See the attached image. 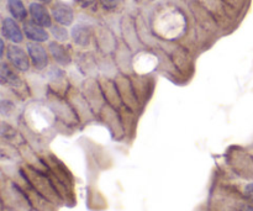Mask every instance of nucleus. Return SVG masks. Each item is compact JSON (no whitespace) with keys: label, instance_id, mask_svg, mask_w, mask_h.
Returning <instances> with one entry per match:
<instances>
[{"label":"nucleus","instance_id":"1","mask_svg":"<svg viewBox=\"0 0 253 211\" xmlns=\"http://www.w3.org/2000/svg\"><path fill=\"white\" fill-rule=\"evenodd\" d=\"M7 58H9L10 63L19 69L20 72H27L30 68V61L27 58V54L25 53L24 49L19 46L11 44L7 48Z\"/></svg>","mask_w":253,"mask_h":211},{"label":"nucleus","instance_id":"2","mask_svg":"<svg viewBox=\"0 0 253 211\" xmlns=\"http://www.w3.org/2000/svg\"><path fill=\"white\" fill-rule=\"evenodd\" d=\"M27 54H29L30 59H31L35 68L39 69V71L46 68L47 64H48V56H47L46 49H44L41 44L39 43L27 44Z\"/></svg>","mask_w":253,"mask_h":211},{"label":"nucleus","instance_id":"3","mask_svg":"<svg viewBox=\"0 0 253 211\" xmlns=\"http://www.w3.org/2000/svg\"><path fill=\"white\" fill-rule=\"evenodd\" d=\"M52 16L54 17L59 25H64V26H69L74 20V12L71 6L63 2H57L53 7H52Z\"/></svg>","mask_w":253,"mask_h":211},{"label":"nucleus","instance_id":"4","mask_svg":"<svg viewBox=\"0 0 253 211\" xmlns=\"http://www.w3.org/2000/svg\"><path fill=\"white\" fill-rule=\"evenodd\" d=\"M30 15L32 17V21L39 24L42 27H52V20L49 16V12L47 11L43 5L39 2H32L30 4Z\"/></svg>","mask_w":253,"mask_h":211},{"label":"nucleus","instance_id":"5","mask_svg":"<svg viewBox=\"0 0 253 211\" xmlns=\"http://www.w3.org/2000/svg\"><path fill=\"white\" fill-rule=\"evenodd\" d=\"M2 35L4 37H6L9 41H11L12 43H21L22 40H24V36H22V31L20 30L19 25L16 24L14 19H10V17H6L2 21Z\"/></svg>","mask_w":253,"mask_h":211},{"label":"nucleus","instance_id":"6","mask_svg":"<svg viewBox=\"0 0 253 211\" xmlns=\"http://www.w3.org/2000/svg\"><path fill=\"white\" fill-rule=\"evenodd\" d=\"M24 34L29 40L35 42H44L48 40L46 30L35 21H26L24 24Z\"/></svg>","mask_w":253,"mask_h":211},{"label":"nucleus","instance_id":"7","mask_svg":"<svg viewBox=\"0 0 253 211\" xmlns=\"http://www.w3.org/2000/svg\"><path fill=\"white\" fill-rule=\"evenodd\" d=\"M48 48L52 57H53L57 63L62 64V66H67V64L71 63V54L67 51L66 47L57 43V42H51Z\"/></svg>","mask_w":253,"mask_h":211},{"label":"nucleus","instance_id":"8","mask_svg":"<svg viewBox=\"0 0 253 211\" xmlns=\"http://www.w3.org/2000/svg\"><path fill=\"white\" fill-rule=\"evenodd\" d=\"M7 9L12 17L16 20H25L27 16L26 7L21 0H7Z\"/></svg>","mask_w":253,"mask_h":211},{"label":"nucleus","instance_id":"9","mask_svg":"<svg viewBox=\"0 0 253 211\" xmlns=\"http://www.w3.org/2000/svg\"><path fill=\"white\" fill-rule=\"evenodd\" d=\"M1 81L2 83H6L11 86H19L21 84L19 77L9 68L6 63L1 64Z\"/></svg>","mask_w":253,"mask_h":211},{"label":"nucleus","instance_id":"10","mask_svg":"<svg viewBox=\"0 0 253 211\" xmlns=\"http://www.w3.org/2000/svg\"><path fill=\"white\" fill-rule=\"evenodd\" d=\"M72 37L74 42L81 46H86L89 43V32L84 26H76L72 30Z\"/></svg>","mask_w":253,"mask_h":211},{"label":"nucleus","instance_id":"11","mask_svg":"<svg viewBox=\"0 0 253 211\" xmlns=\"http://www.w3.org/2000/svg\"><path fill=\"white\" fill-rule=\"evenodd\" d=\"M51 32L54 36V39L59 42H64L69 39V35L68 32H67V30L64 29V27L59 26V25H57V26H52Z\"/></svg>","mask_w":253,"mask_h":211},{"label":"nucleus","instance_id":"12","mask_svg":"<svg viewBox=\"0 0 253 211\" xmlns=\"http://www.w3.org/2000/svg\"><path fill=\"white\" fill-rule=\"evenodd\" d=\"M244 193L245 195H246L247 199L253 203V183H250V184H247L246 187H245Z\"/></svg>","mask_w":253,"mask_h":211},{"label":"nucleus","instance_id":"13","mask_svg":"<svg viewBox=\"0 0 253 211\" xmlns=\"http://www.w3.org/2000/svg\"><path fill=\"white\" fill-rule=\"evenodd\" d=\"M103 2V5L108 9H111V7H115L116 4H118V0H100Z\"/></svg>","mask_w":253,"mask_h":211},{"label":"nucleus","instance_id":"14","mask_svg":"<svg viewBox=\"0 0 253 211\" xmlns=\"http://www.w3.org/2000/svg\"><path fill=\"white\" fill-rule=\"evenodd\" d=\"M236 211H253V204H241L239 205Z\"/></svg>","mask_w":253,"mask_h":211},{"label":"nucleus","instance_id":"15","mask_svg":"<svg viewBox=\"0 0 253 211\" xmlns=\"http://www.w3.org/2000/svg\"><path fill=\"white\" fill-rule=\"evenodd\" d=\"M76 1L78 2V4H81L83 7H86V6H89L90 4H93L94 0H76Z\"/></svg>","mask_w":253,"mask_h":211},{"label":"nucleus","instance_id":"16","mask_svg":"<svg viewBox=\"0 0 253 211\" xmlns=\"http://www.w3.org/2000/svg\"><path fill=\"white\" fill-rule=\"evenodd\" d=\"M40 1H42V2H51L52 0H40Z\"/></svg>","mask_w":253,"mask_h":211}]
</instances>
